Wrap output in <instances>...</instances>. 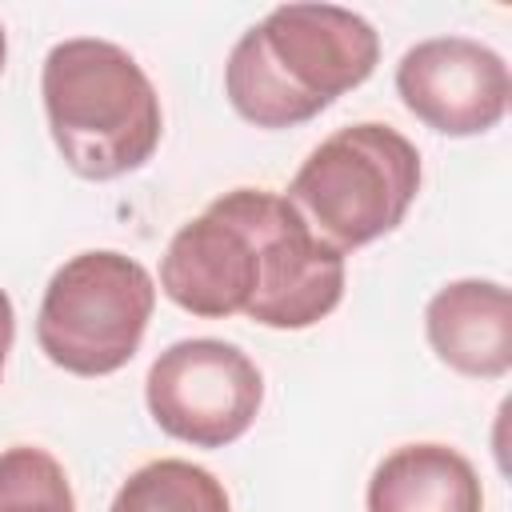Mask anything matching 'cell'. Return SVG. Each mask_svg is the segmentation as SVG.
<instances>
[{"instance_id":"6da1fadb","label":"cell","mask_w":512,"mask_h":512,"mask_svg":"<svg viewBox=\"0 0 512 512\" xmlns=\"http://www.w3.org/2000/svg\"><path fill=\"white\" fill-rule=\"evenodd\" d=\"M380 60L376 28L340 4H280L228 52L224 92L256 128H296L360 88Z\"/></svg>"},{"instance_id":"7a4b0ae2","label":"cell","mask_w":512,"mask_h":512,"mask_svg":"<svg viewBox=\"0 0 512 512\" xmlns=\"http://www.w3.org/2000/svg\"><path fill=\"white\" fill-rule=\"evenodd\" d=\"M40 96L52 144L80 180L128 176L160 144V96L136 56L112 40L72 36L52 44Z\"/></svg>"},{"instance_id":"3957f363","label":"cell","mask_w":512,"mask_h":512,"mask_svg":"<svg viewBox=\"0 0 512 512\" xmlns=\"http://www.w3.org/2000/svg\"><path fill=\"white\" fill-rule=\"evenodd\" d=\"M420 192V152L392 124H348L320 140L288 184V204L340 256L388 236Z\"/></svg>"},{"instance_id":"277c9868","label":"cell","mask_w":512,"mask_h":512,"mask_svg":"<svg viewBox=\"0 0 512 512\" xmlns=\"http://www.w3.org/2000/svg\"><path fill=\"white\" fill-rule=\"evenodd\" d=\"M152 308V272L124 252L92 248L52 272L36 312V344L72 376H112L136 356Z\"/></svg>"},{"instance_id":"5b68a950","label":"cell","mask_w":512,"mask_h":512,"mask_svg":"<svg viewBox=\"0 0 512 512\" xmlns=\"http://www.w3.org/2000/svg\"><path fill=\"white\" fill-rule=\"evenodd\" d=\"M144 400L164 436L192 448H224L252 428L264 404V376L244 348L192 336L152 360Z\"/></svg>"},{"instance_id":"8992f818","label":"cell","mask_w":512,"mask_h":512,"mask_svg":"<svg viewBox=\"0 0 512 512\" xmlns=\"http://www.w3.org/2000/svg\"><path fill=\"white\" fill-rule=\"evenodd\" d=\"M160 288L204 320L248 312L260 292V188H232L192 216L160 256Z\"/></svg>"},{"instance_id":"52a82bcc","label":"cell","mask_w":512,"mask_h":512,"mask_svg":"<svg viewBox=\"0 0 512 512\" xmlns=\"http://www.w3.org/2000/svg\"><path fill=\"white\" fill-rule=\"evenodd\" d=\"M404 108L440 136H480L508 112L512 76L500 52L472 36H432L396 64Z\"/></svg>"},{"instance_id":"ba28073f","label":"cell","mask_w":512,"mask_h":512,"mask_svg":"<svg viewBox=\"0 0 512 512\" xmlns=\"http://www.w3.org/2000/svg\"><path fill=\"white\" fill-rule=\"evenodd\" d=\"M344 296V256L328 248L300 212L260 188V292L248 320L264 328H312Z\"/></svg>"},{"instance_id":"9c48e42d","label":"cell","mask_w":512,"mask_h":512,"mask_svg":"<svg viewBox=\"0 0 512 512\" xmlns=\"http://www.w3.org/2000/svg\"><path fill=\"white\" fill-rule=\"evenodd\" d=\"M424 332L440 364L472 380H500L512 368V296L500 280H452L424 308Z\"/></svg>"},{"instance_id":"30bf717a","label":"cell","mask_w":512,"mask_h":512,"mask_svg":"<svg viewBox=\"0 0 512 512\" xmlns=\"http://www.w3.org/2000/svg\"><path fill=\"white\" fill-rule=\"evenodd\" d=\"M368 512H484L472 460L448 444L392 448L368 480Z\"/></svg>"},{"instance_id":"8fae6325","label":"cell","mask_w":512,"mask_h":512,"mask_svg":"<svg viewBox=\"0 0 512 512\" xmlns=\"http://www.w3.org/2000/svg\"><path fill=\"white\" fill-rule=\"evenodd\" d=\"M108 512H232L224 484L180 456L140 464L120 492L112 496Z\"/></svg>"},{"instance_id":"7c38bea8","label":"cell","mask_w":512,"mask_h":512,"mask_svg":"<svg viewBox=\"0 0 512 512\" xmlns=\"http://www.w3.org/2000/svg\"><path fill=\"white\" fill-rule=\"evenodd\" d=\"M0 512H76L68 472L36 444L0 452Z\"/></svg>"},{"instance_id":"4fadbf2b","label":"cell","mask_w":512,"mask_h":512,"mask_svg":"<svg viewBox=\"0 0 512 512\" xmlns=\"http://www.w3.org/2000/svg\"><path fill=\"white\" fill-rule=\"evenodd\" d=\"M12 336H16V312H12L8 292L0 288V376H4V360L12 352Z\"/></svg>"},{"instance_id":"5bb4252c","label":"cell","mask_w":512,"mask_h":512,"mask_svg":"<svg viewBox=\"0 0 512 512\" xmlns=\"http://www.w3.org/2000/svg\"><path fill=\"white\" fill-rule=\"evenodd\" d=\"M4 60H8V36H4V24H0V72H4Z\"/></svg>"}]
</instances>
